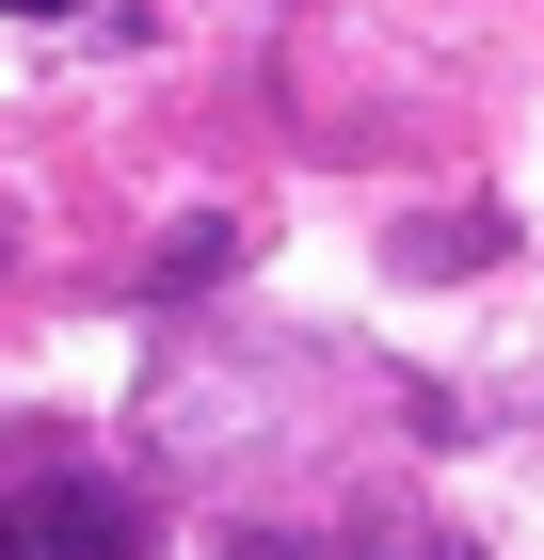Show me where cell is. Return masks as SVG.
I'll return each mask as SVG.
<instances>
[{"label": "cell", "instance_id": "6da1fadb", "mask_svg": "<svg viewBox=\"0 0 544 560\" xmlns=\"http://www.w3.org/2000/svg\"><path fill=\"white\" fill-rule=\"evenodd\" d=\"M0 560H144V497L65 432L0 448Z\"/></svg>", "mask_w": 544, "mask_h": 560}, {"label": "cell", "instance_id": "7a4b0ae2", "mask_svg": "<svg viewBox=\"0 0 544 560\" xmlns=\"http://www.w3.org/2000/svg\"><path fill=\"white\" fill-rule=\"evenodd\" d=\"M401 257H417V272H464V257H497V224H481V209H432Z\"/></svg>", "mask_w": 544, "mask_h": 560}, {"label": "cell", "instance_id": "3957f363", "mask_svg": "<svg viewBox=\"0 0 544 560\" xmlns=\"http://www.w3.org/2000/svg\"><path fill=\"white\" fill-rule=\"evenodd\" d=\"M241 560H464V545H241Z\"/></svg>", "mask_w": 544, "mask_h": 560}, {"label": "cell", "instance_id": "277c9868", "mask_svg": "<svg viewBox=\"0 0 544 560\" xmlns=\"http://www.w3.org/2000/svg\"><path fill=\"white\" fill-rule=\"evenodd\" d=\"M0 16H81V0H0Z\"/></svg>", "mask_w": 544, "mask_h": 560}]
</instances>
